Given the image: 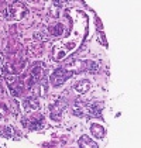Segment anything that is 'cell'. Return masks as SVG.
<instances>
[{"label":"cell","mask_w":141,"mask_h":148,"mask_svg":"<svg viewBox=\"0 0 141 148\" xmlns=\"http://www.w3.org/2000/svg\"><path fill=\"white\" fill-rule=\"evenodd\" d=\"M89 113L92 114V116L100 117V116H102V103H93V104H90Z\"/></svg>","instance_id":"6"},{"label":"cell","mask_w":141,"mask_h":148,"mask_svg":"<svg viewBox=\"0 0 141 148\" xmlns=\"http://www.w3.org/2000/svg\"><path fill=\"white\" fill-rule=\"evenodd\" d=\"M41 73H42V66H35L30 75V82H28V86H33L34 83L38 82V79L41 78Z\"/></svg>","instance_id":"3"},{"label":"cell","mask_w":141,"mask_h":148,"mask_svg":"<svg viewBox=\"0 0 141 148\" xmlns=\"http://www.w3.org/2000/svg\"><path fill=\"white\" fill-rule=\"evenodd\" d=\"M70 76H72V72L64 68H59L57 71H54V73L51 75V82H52L54 86H61L62 83H65V80L69 79Z\"/></svg>","instance_id":"2"},{"label":"cell","mask_w":141,"mask_h":148,"mask_svg":"<svg viewBox=\"0 0 141 148\" xmlns=\"http://www.w3.org/2000/svg\"><path fill=\"white\" fill-rule=\"evenodd\" d=\"M49 33L54 34V35H61L64 33V27H62L61 24H57V25H54V27L49 28Z\"/></svg>","instance_id":"9"},{"label":"cell","mask_w":141,"mask_h":148,"mask_svg":"<svg viewBox=\"0 0 141 148\" xmlns=\"http://www.w3.org/2000/svg\"><path fill=\"white\" fill-rule=\"evenodd\" d=\"M78 144H79V147H97V144L93 143L90 138L88 136H82L79 138V141H78Z\"/></svg>","instance_id":"5"},{"label":"cell","mask_w":141,"mask_h":148,"mask_svg":"<svg viewBox=\"0 0 141 148\" xmlns=\"http://www.w3.org/2000/svg\"><path fill=\"white\" fill-rule=\"evenodd\" d=\"M27 14V7L23 3H14L7 7V20H21Z\"/></svg>","instance_id":"1"},{"label":"cell","mask_w":141,"mask_h":148,"mask_svg":"<svg viewBox=\"0 0 141 148\" xmlns=\"http://www.w3.org/2000/svg\"><path fill=\"white\" fill-rule=\"evenodd\" d=\"M90 128L93 130V134L97 137H103L105 136V128L103 127H100L99 124H92L90 125Z\"/></svg>","instance_id":"8"},{"label":"cell","mask_w":141,"mask_h":148,"mask_svg":"<svg viewBox=\"0 0 141 148\" xmlns=\"http://www.w3.org/2000/svg\"><path fill=\"white\" fill-rule=\"evenodd\" d=\"M75 89L79 92V93H85V92H88L89 89H90V82L86 80V79L79 80V82L75 85Z\"/></svg>","instance_id":"4"},{"label":"cell","mask_w":141,"mask_h":148,"mask_svg":"<svg viewBox=\"0 0 141 148\" xmlns=\"http://www.w3.org/2000/svg\"><path fill=\"white\" fill-rule=\"evenodd\" d=\"M38 106V103L35 100L34 97H28V99H25L24 100V107H25V110H31V109H35Z\"/></svg>","instance_id":"7"}]
</instances>
